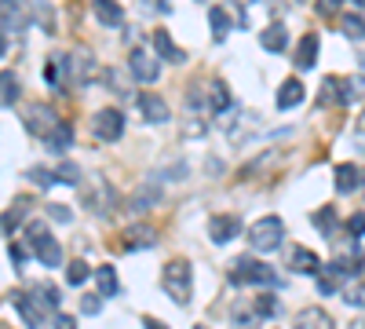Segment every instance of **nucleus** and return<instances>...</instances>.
<instances>
[{"label":"nucleus","instance_id":"nucleus-1","mask_svg":"<svg viewBox=\"0 0 365 329\" xmlns=\"http://www.w3.org/2000/svg\"><path fill=\"white\" fill-rule=\"evenodd\" d=\"M161 285L172 296V304L187 308L194 300V267L187 260H168L165 271H161Z\"/></svg>","mask_w":365,"mask_h":329},{"label":"nucleus","instance_id":"nucleus-2","mask_svg":"<svg viewBox=\"0 0 365 329\" xmlns=\"http://www.w3.org/2000/svg\"><path fill=\"white\" fill-rule=\"evenodd\" d=\"M230 282L234 285H282V278L263 260H252V256H237L230 263Z\"/></svg>","mask_w":365,"mask_h":329},{"label":"nucleus","instance_id":"nucleus-3","mask_svg":"<svg viewBox=\"0 0 365 329\" xmlns=\"http://www.w3.org/2000/svg\"><path fill=\"white\" fill-rule=\"evenodd\" d=\"M282 242H285V223H282V216H263V220H256V223L249 227V246H252L256 253H274V249H282Z\"/></svg>","mask_w":365,"mask_h":329},{"label":"nucleus","instance_id":"nucleus-4","mask_svg":"<svg viewBox=\"0 0 365 329\" xmlns=\"http://www.w3.org/2000/svg\"><path fill=\"white\" fill-rule=\"evenodd\" d=\"M84 205H88L99 220L113 216V208H117V191L110 187V179L91 176V179H88V187H84Z\"/></svg>","mask_w":365,"mask_h":329},{"label":"nucleus","instance_id":"nucleus-5","mask_svg":"<svg viewBox=\"0 0 365 329\" xmlns=\"http://www.w3.org/2000/svg\"><path fill=\"white\" fill-rule=\"evenodd\" d=\"M58 121H63V117H58L55 106H48V103H29V110H26V117H22L26 132L34 136V139H48V136L58 128Z\"/></svg>","mask_w":365,"mask_h":329},{"label":"nucleus","instance_id":"nucleus-6","mask_svg":"<svg viewBox=\"0 0 365 329\" xmlns=\"http://www.w3.org/2000/svg\"><path fill=\"white\" fill-rule=\"evenodd\" d=\"M11 304H15V311L22 315L26 325H48V322L55 318V311L41 300L34 289H29V293H11Z\"/></svg>","mask_w":365,"mask_h":329},{"label":"nucleus","instance_id":"nucleus-7","mask_svg":"<svg viewBox=\"0 0 365 329\" xmlns=\"http://www.w3.org/2000/svg\"><path fill=\"white\" fill-rule=\"evenodd\" d=\"M91 136L103 139V143H117L120 136H125V113H120L117 106H103L91 113Z\"/></svg>","mask_w":365,"mask_h":329},{"label":"nucleus","instance_id":"nucleus-8","mask_svg":"<svg viewBox=\"0 0 365 329\" xmlns=\"http://www.w3.org/2000/svg\"><path fill=\"white\" fill-rule=\"evenodd\" d=\"M318 103H325V106H329V103H332V106H351V103H354V84L344 81V77H325Z\"/></svg>","mask_w":365,"mask_h":329},{"label":"nucleus","instance_id":"nucleus-9","mask_svg":"<svg viewBox=\"0 0 365 329\" xmlns=\"http://www.w3.org/2000/svg\"><path fill=\"white\" fill-rule=\"evenodd\" d=\"M128 70H132V77H135L139 84H154L158 74H161L158 59L150 55L146 48H132V55H128Z\"/></svg>","mask_w":365,"mask_h":329},{"label":"nucleus","instance_id":"nucleus-10","mask_svg":"<svg viewBox=\"0 0 365 329\" xmlns=\"http://www.w3.org/2000/svg\"><path fill=\"white\" fill-rule=\"evenodd\" d=\"M139 113H143L146 125H168L172 121V110H168V103L158 92H143L139 96Z\"/></svg>","mask_w":365,"mask_h":329},{"label":"nucleus","instance_id":"nucleus-11","mask_svg":"<svg viewBox=\"0 0 365 329\" xmlns=\"http://www.w3.org/2000/svg\"><path fill=\"white\" fill-rule=\"evenodd\" d=\"M161 201V187H158V179H146V183H139L135 191H132V198H128V213H135V216H143V213H150Z\"/></svg>","mask_w":365,"mask_h":329},{"label":"nucleus","instance_id":"nucleus-12","mask_svg":"<svg viewBox=\"0 0 365 329\" xmlns=\"http://www.w3.org/2000/svg\"><path fill=\"white\" fill-rule=\"evenodd\" d=\"M120 246H125L128 253H143V249H154L158 246V231L150 223H135L125 231V238H120Z\"/></svg>","mask_w":365,"mask_h":329},{"label":"nucleus","instance_id":"nucleus-13","mask_svg":"<svg viewBox=\"0 0 365 329\" xmlns=\"http://www.w3.org/2000/svg\"><path fill=\"white\" fill-rule=\"evenodd\" d=\"M241 234V220L237 216H212L208 220V238H212V242H216V246H227V242H234V238Z\"/></svg>","mask_w":365,"mask_h":329},{"label":"nucleus","instance_id":"nucleus-14","mask_svg":"<svg viewBox=\"0 0 365 329\" xmlns=\"http://www.w3.org/2000/svg\"><path fill=\"white\" fill-rule=\"evenodd\" d=\"M150 44H154V51L165 59V63H187V51H182L172 37H168V29H154V34H150Z\"/></svg>","mask_w":365,"mask_h":329},{"label":"nucleus","instance_id":"nucleus-15","mask_svg":"<svg viewBox=\"0 0 365 329\" xmlns=\"http://www.w3.org/2000/svg\"><path fill=\"white\" fill-rule=\"evenodd\" d=\"M29 208H34V201H29V198H15L11 208L4 213V220H0V231H4V234H15V231L29 220Z\"/></svg>","mask_w":365,"mask_h":329},{"label":"nucleus","instance_id":"nucleus-16","mask_svg":"<svg viewBox=\"0 0 365 329\" xmlns=\"http://www.w3.org/2000/svg\"><path fill=\"white\" fill-rule=\"evenodd\" d=\"M289 267H292L296 275H318V271H322V260H318V253H311V249L292 246V253H289Z\"/></svg>","mask_w":365,"mask_h":329},{"label":"nucleus","instance_id":"nucleus-17","mask_svg":"<svg viewBox=\"0 0 365 329\" xmlns=\"http://www.w3.org/2000/svg\"><path fill=\"white\" fill-rule=\"evenodd\" d=\"M29 253H34L44 267H63V246H58V238H51V234H44Z\"/></svg>","mask_w":365,"mask_h":329},{"label":"nucleus","instance_id":"nucleus-18","mask_svg":"<svg viewBox=\"0 0 365 329\" xmlns=\"http://www.w3.org/2000/svg\"><path fill=\"white\" fill-rule=\"evenodd\" d=\"M259 44H263V51H285L289 48V29L282 26V22H270V26H263V34H259Z\"/></svg>","mask_w":365,"mask_h":329},{"label":"nucleus","instance_id":"nucleus-19","mask_svg":"<svg viewBox=\"0 0 365 329\" xmlns=\"http://www.w3.org/2000/svg\"><path fill=\"white\" fill-rule=\"evenodd\" d=\"M91 15H96L103 26H120L125 22V8L117 0H91Z\"/></svg>","mask_w":365,"mask_h":329},{"label":"nucleus","instance_id":"nucleus-20","mask_svg":"<svg viewBox=\"0 0 365 329\" xmlns=\"http://www.w3.org/2000/svg\"><path fill=\"white\" fill-rule=\"evenodd\" d=\"M299 329H329L332 325V315L325 311V308H303V311H296V318H292Z\"/></svg>","mask_w":365,"mask_h":329},{"label":"nucleus","instance_id":"nucleus-21","mask_svg":"<svg viewBox=\"0 0 365 329\" xmlns=\"http://www.w3.org/2000/svg\"><path fill=\"white\" fill-rule=\"evenodd\" d=\"M358 187H361V168L351 165V161L336 165V194H351V191H358Z\"/></svg>","mask_w":365,"mask_h":329},{"label":"nucleus","instance_id":"nucleus-22","mask_svg":"<svg viewBox=\"0 0 365 329\" xmlns=\"http://www.w3.org/2000/svg\"><path fill=\"white\" fill-rule=\"evenodd\" d=\"M318 63V34H303V41L296 44V66L311 70Z\"/></svg>","mask_w":365,"mask_h":329},{"label":"nucleus","instance_id":"nucleus-23","mask_svg":"<svg viewBox=\"0 0 365 329\" xmlns=\"http://www.w3.org/2000/svg\"><path fill=\"white\" fill-rule=\"evenodd\" d=\"M205 99H208V106L216 110V113L230 110V103H234V99H230V88H227V81H220V77H212V81H208V96H205Z\"/></svg>","mask_w":365,"mask_h":329},{"label":"nucleus","instance_id":"nucleus-24","mask_svg":"<svg viewBox=\"0 0 365 329\" xmlns=\"http://www.w3.org/2000/svg\"><path fill=\"white\" fill-rule=\"evenodd\" d=\"M303 96H307V92H303V84H299L296 77H289V81L278 88V99H274V103H278V110H292V106L303 103Z\"/></svg>","mask_w":365,"mask_h":329},{"label":"nucleus","instance_id":"nucleus-25","mask_svg":"<svg viewBox=\"0 0 365 329\" xmlns=\"http://www.w3.org/2000/svg\"><path fill=\"white\" fill-rule=\"evenodd\" d=\"M22 99V84L11 70H0V106H15Z\"/></svg>","mask_w":365,"mask_h":329},{"label":"nucleus","instance_id":"nucleus-26","mask_svg":"<svg viewBox=\"0 0 365 329\" xmlns=\"http://www.w3.org/2000/svg\"><path fill=\"white\" fill-rule=\"evenodd\" d=\"M96 285H99L103 296H120V282H117V271H113L110 263L96 267Z\"/></svg>","mask_w":365,"mask_h":329},{"label":"nucleus","instance_id":"nucleus-27","mask_svg":"<svg viewBox=\"0 0 365 329\" xmlns=\"http://www.w3.org/2000/svg\"><path fill=\"white\" fill-rule=\"evenodd\" d=\"M208 26H212V37H216V41H227L230 37V15L220 4L208 8Z\"/></svg>","mask_w":365,"mask_h":329},{"label":"nucleus","instance_id":"nucleus-28","mask_svg":"<svg viewBox=\"0 0 365 329\" xmlns=\"http://www.w3.org/2000/svg\"><path fill=\"white\" fill-rule=\"evenodd\" d=\"M311 223L325 234V238H332V234H336V223H340V216H336V208H332V205H322L318 208V213L311 216Z\"/></svg>","mask_w":365,"mask_h":329},{"label":"nucleus","instance_id":"nucleus-29","mask_svg":"<svg viewBox=\"0 0 365 329\" xmlns=\"http://www.w3.org/2000/svg\"><path fill=\"white\" fill-rule=\"evenodd\" d=\"M55 179H58V183H66V187H81L84 172H81V165H77V161H58Z\"/></svg>","mask_w":365,"mask_h":329},{"label":"nucleus","instance_id":"nucleus-30","mask_svg":"<svg viewBox=\"0 0 365 329\" xmlns=\"http://www.w3.org/2000/svg\"><path fill=\"white\" fill-rule=\"evenodd\" d=\"M44 143L51 146L55 154H58V151H70V143H73V128H70L66 121H58V128H55V132H51Z\"/></svg>","mask_w":365,"mask_h":329},{"label":"nucleus","instance_id":"nucleus-31","mask_svg":"<svg viewBox=\"0 0 365 329\" xmlns=\"http://www.w3.org/2000/svg\"><path fill=\"white\" fill-rule=\"evenodd\" d=\"M26 179H29V183H34L37 191H48L51 183H58V179H55V168H41V165L26 168Z\"/></svg>","mask_w":365,"mask_h":329},{"label":"nucleus","instance_id":"nucleus-32","mask_svg":"<svg viewBox=\"0 0 365 329\" xmlns=\"http://www.w3.org/2000/svg\"><path fill=\"white\" fill-rule=\"evenodd\" d=\"M340 29H344V37H347V41H365V22H361L358 15H344Z\"/></svg>","mask_w":365,"mask_h":329},{"label":"nucleus","instance_id":"nucleus-33","mask_svg":"<svg viewBox=\"0 0 365 329\" xmlns=\"http://www.w3.org/2000/svg\"><path fill=\"white\" fill-rule=\"evenodd\" d=\"M34 293L41 296V300H44L51 311H58V308H63V293H58L55 285H44V282H41V285H34Z\"/></svg>","mask_w":365,"mask_h":329},{"label":"nucleus","instance_id":"nucleus-34","mask_svg":"<svg viewBox=\"0 0 365 329\" xmlns=\"http://www.w3.org/2000/svg\"><path fill=\"white\" fill-rule=\"evenodd\" d=\"M66 282H70V285H84V282H88V263H84V260L66 263Z\"/></svg>","mask_w":365,"mask_h":329},{"label":"nucleus","instance_id":"nucleus-35","mask_svg":"<svg viewBox=\"0 0 365 329\" xmlns=\"http://www.w3.org/2000/svg\"><path fill=\"white\" fill-rule=\"evenodd\" d=\"M274 311H278V300H274V296H270V293H263V296H256V311H252V315H256V322H259V318H270Z\"/></svg>","mask_w":365,"mask_h":329},{"label":"nucleus","instance_id":"nucleus-36","mask_svg":"<svg viewBox=\"0 0 365 329\" xmlns=\"http://www.w3.org/2000/svg\"><path fill=\"white\" fill-rule=\"evenodd\" d=\"M103 300H106V296L103 293H96V296H81V311L91 318V315H99L103 311Z\"/></svg>","mask_w":365,"mask_h":329},{"label":"nucleus","instance_id":"nucleus-37","mask_svg":"<svg viewBox=\"0 0 365 329\" xmlns=\"http://www.w3.org/2000/svg\"><path fill=\"white\" fill-rule=\"evenodd\" d=\"M48 234V223H41V220H34V223H26V242H29V249H34L41 238Z\"/></svg>","mask_w":365,"mask_h":329},{"label":"nucleus","instance_id":"nucleus-38","mask_svg":"<svg viewBox=\"0 0 365 329\" xmlns=\"http://www.w3.org/2000/svg\"><path fill=\"white\" fill-rule=\"evenodd\" d=\"M48 216H51V220H58V223H70V220H73L70 205H48Z\"/></svg>","mask_w":365,"mask_h":329},{"label":"nucleus","instance_id":"nucleus-39","mask_svg":"<svg viewBox=\"0 0 365 329\" xmlns=\"http://www.w3.org/2000/svg\"><path fill=\"white\" fill-rule=\"evenodd\" d=\"M340 4H344V0H318L314 8H318V15H322V19H332V15L340 11Z\"/></svg>","mask_w":365,"mask_h":329},{"label":"nucleus","instance_id":"nucleus-40","mask_svg":"<svg viewBox=\"0 0 365 329\" xmlns=\"http://www.w3.org/2000/svg\"><path fill=\"white\" fill-rule=\"evenodd\" d=\"M347 231H351L354 238H361V234H365V213H354V216L347 220Z\"/></svg>","mask_w":365,"mask_h":329},{"label":"nucleus","instance_id":"nucleus-41","mask_svg":"<svg viewBox=\"0 0 365 329\" xmlns=\"http://www.w3.org/2000/svg\"><path fill=\"white\" fill-rule=\"evenodd\" d=\"M347 304H354V308H365V285H358V289H347V296H344Z\"/></svg>","mask_w":365,"mask_h":329},{"label":"nucleus","instance_id":"nucleus-42","mask_svg":"<svg viewBox=\"0 0 365 329\" xmlns=\"http://www.w3.org/2000/svg\"><path fill=\"white\" fill-rule=\"evenodd\" d=\"M55 325H63V329H73V318L70 315H63V311H55V318H51Z\"/></svg>","mask_w":365,"mask_h":329},{"label":"nucleus","instance_id":"nucleus-43","mask_svg":"<svg viewBox=\"0 0 365 329\" xmlns=\"http://www.w3.org/2000/svg\"><path fill=\"white\" fill-rule=\"evenodd\" d=\"M11 263H15V267H22V263H26V253H22L19 246H11Z\"/></svg>","mask_w":365,"mask_h":329},{"label":"nucleus","instance_id":"nucleus-44","mask_svg":"<svg viewBox=\"0 0 365 329\" xmlns=\"http://www.w3.org/2000/svg\"><path fill=\"white\" fill-rule=\"evenodd\" d=\"M8 55V37H4V26H0V59Z\"/></svg>","mask_w":365,"mask_h":329},{"label":"nucleus","instance_id":"nucleus-45","mask_svg":"<svg viewBox=\"0 0 365 329\" xmlns=\"http://www.w3.org/2000/svg\"><path fill=\"white\" fill-rule=\"evenodd\" d=\"M143 325L146 329H165V322H158V318H143Z\"/></svg>","mask_w":365,"mask_h":329},{"label":"nucleus","instance_id":"nucleus-46","mask_svg":"<svg viewBox=\"0 0 365 329\" xmlns=\"http://www.w3.org/2000/svg\"><path fill=\"white\" fill-rule=\"evenodd\" d=\"M26 0H0V8H22Z\"/></svg>","mask_w":365,"mask_h":329},{"label":"nucleus","instance_id":"nucleus-47","mask_svg":"<svg viewBox=\"0 0 365 329\" xmlns=\"http://www.w3.org/2000/svg\"><path fill=\"white\" fill-rule=\"evenodd\" d=\"M358 77H361V81H365V55H361V59H358Z\"/></svg>","mask_w":365,"mask_h":329},{"label":"nucleus","instance_id":"nucleus-48","mask_svg":"<svg viewBox=\"0 0 365 329\" xmlns=\"http://www.w3.org/2000/svg\"><path fill=\"white\" fill-rule=\"evenodd\" d=\"M354 4H358V8H365V0H354Z\"/></svg>","mask_w":365,"mask_h":329},{"label":"nucleus","instance_id":"nucleus-49","mask_svg":"<svg viewBox=\"0 0 365 329\" xmlns=\"http://www.w3.org/2000/svg\"><path fill=\"white\" fill-rule=\"evenodd\" d=\"M361 187H365V172H361Z\"/></svg>","mask_w":365,"mask_h":329},{"label":"nucleus","instance_id":"nucleus-50","mask_svg":"<svg viewBox=\"0 0 365 329\" xmlns=\"http://www.w3.org/2000/svg\"><path fill=\"white\" fill-rule=\"evenodd\" d=\"M299 4H311V0H299Z\"/></svg>","mask_w":365,"mask_h":329},{"label":"nucleus","instance_id":"nucleus-51","mask_svg":"<svg viewBox=\"0 0 365 329\" xmlns=\"http://www.w3.org/2000/svg\"><path fill=\"white\" fill-rule=\"evenodd\" d=\"M245 4H252V0H245Z\"/></svg>","mask_w":365,"mask_h":329},{"label":"nucleus","instance_id":"nucleus-52","mask_svg":"<svg viewBox=\"0 0 365 329\" xmlns=\"http://www.w3.org/2000/svg\"><path fill=\"white\" fill-rule=\"evenodd\" d=\"M201 4H205V0H201Z\"/></svg>","mask_w":365,"mask_h":329}]
</instances>
